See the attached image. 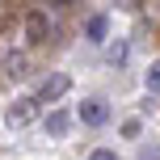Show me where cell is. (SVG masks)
Listing matches in <instances>:
<instances>
[{"label": "cell", "instance_id": "6da1fadb", "mask_svg": "<svg viewBox=\"0 0 160 160\" xmlns=\"http://www.w3.org/2000/svg\"><path fill=\"white\" fill-rule=\"evenodd\" d=\"M51 34H55L51 13H47V8H30V13H25V38H30V47H42Z\"/></svg>", "mask_w": 160, "mask_h": 160}, {"label": "cell", "instance_id": "7a4b0ae2", "mask_svg": "<svg viewBox=\"0 0 160 160\" xmlns=\"http://www.w3.org/2000/svg\"><path fill=\"white\" fill-rule=\"evenodd\" d=\"M80 122L84 127H105L110 122V101L105 97H84L80 101Z\"/></svg>", "mask_w": 160, "mask_h": 160}, {"label": "cell", "instance_id": "3957f363", "mask_svg": "<svg viewBox=\"0 0 160 160\" xmlns=\"http://www.w3.org/2000/svg\"><path fill=\"white\" fill-rule=\"evenodd\" d=\"M68 84H72V80H68V72H51V76L42 80V84H38V93H34V97L51 105V101H59V97L68 93Z\"/></svg>", "mask_w": 160, "mask_h": 160}, {"label": "cell", "instance_id": "277c9868", "mask_svg": "<svg viewBox=\"0 0 160 160\" xmlns=\"http://www.w3.org/2000/svg\"><path fill=\"white\" fill-rule=\"evenodd\" d=\"M38 97H21V101H13V110H8V127H21V122H30L34 114H38Z\"/></svg>", "mask_w": 160, "mask_h": 160}, {"label": "cell", "instance_id": "5b68a950", "mask_svg": "<svg viewBox=\"0 0 160 160\" xmlns=\"http://www.w3.org/2000/svg\"><path fill=\"white\" fill-rule=\"evenodd\" d=\"M68 127H72V114H68V110H51L47 114V135H68Z\"/></svg>", "mask_w": 160, "mask_h": 160}, {"label": "cell", "instance_id": "8992f818", "mask_svg": "<svg viewBox=\"0 0 160 160\" xmlns=\"http://www.w3.org/2000/svg\"><path fill=\"white\" fill-rule=\"evenodd\" d=\"M84 34H88V42H105V34H110V21H105V13H93V17H88Z\"/></svg>", "mask_w": 160, "mask_h": 160}, {"label": "cell", "instance_id": "52a82bcc", "mask_svg": "<svg viewBox=\"0 0 160 160\" xmlns=\"http://www.w3.org/2000/svg\"><path fill=\"white\" fill-rule=\"evenodd\" d=\"M4 72H8V76H25V55H21V51L4 55Z\"/></svg>", "mask_w": 160, "mask_h": 160}, {"label": "cell", "instance_id": "ba28073f", "mask_svg": "<svg viewBox=\"0 0 160 160\" xmlns=\"http://www.w3.org/2000/svg\"><path fill=\"white\" fill-rule=\"evenodd\" d=\"M127 55H131V47H127V42H114V47H110V63H114V68H122V63H127Z\"/></svg>", "mask_w": 160, "mask_h": 160}, {"label": "cell", "instance_id": "9c48e42d", "mask_svg": "<svg viewBox=\"0 0 160 160\" xmlns=\"http://www.w3.org/2000/svg\"><path fill=\"white\" fill-rule=\"evenodd\" d=\"M143 84H148V93H160V59L152 68H148V76H143Z\"/></svg>", "mask_w": 160, "mask_h": 160}, {"label": "cell", "instance_id": "30bf717a", "mask_svg": "<svg viewBox=\"0 0 160 160\" xmlns=\"http://www.w3.org/2000/svg\"><path fill=\"white\" fill-rule=\"evenodd\" d=\"M135 160H160V143H143Z\"/></svg>", "mask_w": 160, "mask_h": 160}, {"label": "cell", "instance_id": "8fae6325", "mask_svg": "<svg viewBox=\"0 0 160 160\" xmlns=\"http://www.w3.org/2000/svg\"><path fill=\"white\" fill-rule=\"evenodd\" d=\"M122 135L135 139V135H139V122H135V118H127V122H122Z\"/></svg>", "mask_w": 160, "mask_h": 160}, {"label": "cell", "instance_id": "7c38bea8", "mask_svg": "<svg viewBox=\"0 0 160 160\" xmlns=\"http://www.w3.org/2000/svg\"><path fill=\"white\" fill-rule=\"evenodd\" d=\"M88 160H118V156H114L110 148H97V152H88Z\"/></svg>", "mask_w": 160, "mask_h": 160}, {"label": "cell", "instance_id": "4fadbf2b", "mask_svg": "<svg viewBox=\"0 0 160 160\" xmlns=\"http://www.w3.org/2000/svg\"><path fill=\"white\" fill-rule=\"evenodd\" d=\"M76 0H47V8H72Z\"/></svg>", "mask_w": 160, "mask_h": 160}]
</instances>
